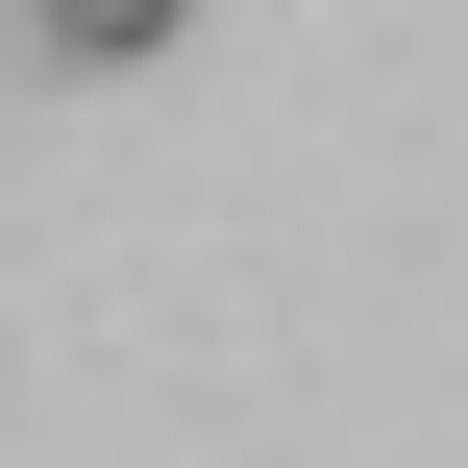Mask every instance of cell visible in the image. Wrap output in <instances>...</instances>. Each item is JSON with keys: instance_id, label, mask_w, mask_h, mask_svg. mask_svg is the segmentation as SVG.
I'll use <instances>...</instances> for the list:
<instances>
[{"instance_id": "1", "label": "cell", "mask_w": 468, "mask_h": 468, "mask_svg": "<svg viewBox=\"0 0 468 468\" xmlns=\"http://www.w3.org/2000/svg\"><path fill=\"white\" fill-rule=\"evenodd\" d=\"M25 25H49V49H99V74H123V49H173V25H197V0H25Z\"/></svg>"}]
</instances>
